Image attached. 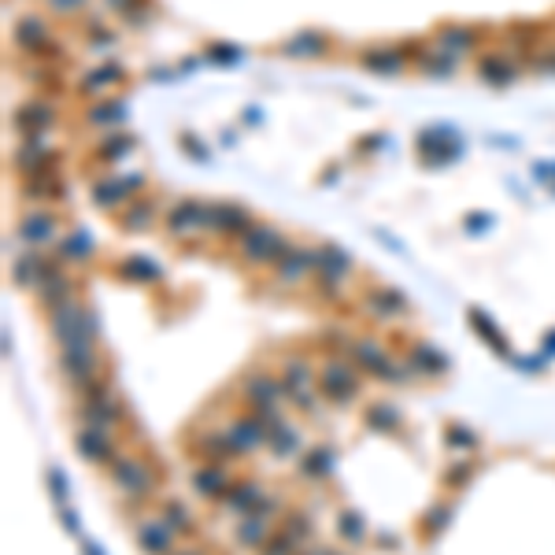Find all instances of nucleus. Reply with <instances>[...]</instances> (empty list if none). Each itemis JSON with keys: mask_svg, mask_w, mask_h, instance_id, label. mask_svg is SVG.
Masks as SVG:
<instances>
[{"mask_svg": "<svg viewBox=\"0 0 555 555\" xmlns=\"http://www.w3.org/2000/svg\"><path fill=\"white\" fill-rule=\"evenodd\" d=\"M49 330H53V341L60 345V352L63 348H97L101 345L97 307L78 300V297L49 311Z\"/></svg>", "mask_w": 555, "mask_h": 555, "instance_id": "1", "label": "nucleus"}, {"mask_svg": "<svg viewBox=\"0 0 555 555\" xmlns=\"http://www.w3.org/2000/svg\"><path fill=\"white\" fill-rule=\"evenodd\" d=\"M348 359L363 370V375H370V378H378V382H389V385H407L411 378H414V370L407 366V359L404 363H396L378 341H370V337H359L355 345H352V352H348Z\"/></svg>", "mask_w": 555, "mask_h": 555, "instance_id": "2", "label": "nucleus"}, {"mask_svg": "<svg viewBox=\"0 0 555 555\" xmlns=\"http://www.w3.org/2000/svg\"><path fill=\"white\" fill-rule=\"evenodd\" d=\"M359 375L363 370L348 359V355H330L318 370V393L322 400H330L334 407H348L359 396Z\"/></svg>", "mask_w": 555, "mask_h": 555, "instance_id": "3", "label": "nucleus"}, {"mask_svg": "<svg viewBox=\"0 0 555 555\" xmlns=\"http://www.w3.org/2000/svg\"><path fill=\"white\" fill-rule=\"evenodd\" d=\"M112 471V485L122 492V496H130L133 503H141V500H149L152 492H156V485H160V478H156V471L149 467V462L141 459V455H122L115 467H108Z\"/></svg>", "mask_w": 555, "mask_h": 555, "instance_id": "4", "label": "nucleus"}, {"mask_svg": "<svg viewBox=\"0 0 555 555\" xmlns=\"http://www.w3.org/2000/svg\"><path fill=\"white\" fill-rule=\"evenodd\" d=\"M229 448H234L241 459H248L256 448H267L270 444V423L259 419L256 411H245V414H234L226 426H222Z\"/></svg>", "mask_w": 555, "mask_h": 555, "instance_id": "5", "label": "nucleus"}, {"mask_svg": "<svg viewBox=\"0 0 555 555\" xmlns=\"http://www.w3.org/2000/svg\"><path fill=\"white\" fill-rule=\"evenodd\" d=\"M241 252H245L248 263H282V259L293 252V245H289L282 234H278L274 226L252 222V226L245 229V238H241Z\"/></svg>", "mask_w": 555, "mask_h": 555, "instance_id": "6", "label": "nucleus"}, {"mask_svg": "<svg viewBox=\"0 0 555 555\" xmlns=\"http://www.w3.org/2000/svg\"><path fill=\"white\" fill-rule=\"evenodd\" d=\"M60 375L63 382L82 393L85 385H92L97 378H104V370H101V352L97 348H63L60 352Z\"/></svg>", "mask_w": 555, "mask_h": 555, "instance_id": "7", "label": "nucleus"}, {"mask_svg": "<svg viewBox=\"0 0 555 555\" xmlns=\"http://www.w3.org/2000/svg\"><path fill=\"white\" fill-rule=\"evenodd\" d=\"M74 448L85 462H92V467H115V462L122 459V452L115 448V441L108 433H97L89 426H78L74 430Z\"/></svg>", "mask_w": 555, "mask_h": 555, "instance_id": "8", "label": "nucleus"}, {"mask_svg": "<svg viewBox=\"0 0 555 555\" xmlns=\"http://www.w3.org/2000/svg\"><path fill=\"white\" fill-rule=\"evenodd\" d=\"M263 500H267L263 482H256V478H241V482H234V489H229V492L219 500V507H222V511H229V515L245 519V515L259 511V503H263Z\"/></svg>", "mask_w": 555, "mask_h": 555, "instance_id": "9", "label": "nucleus"}, {"mask_svg": "<svg viewBox=\"0 0 555 555\" xmlns=\"http://www.w3.org/2000/svg\"><path fill=\"white\" fill-rule=\"evenodd\" d=\"M407 366L414 370L419 378H444L448 370H452V359L441 352V348H433L430 341H414L411 348H407Z\"/></svg>", "mask_w": 555, "mask_h": 555, "instance_id": "10", "label": "nucleus"}, {"mask_svg": "<svg viewBox=\"0 0 555 555\" xmlns=\"http://www.w3.org/2000/svg\"><path fill=\"white\" fill-rule=\"evenodd\" d=\"M193 489L219 503L229 489H234V478H229V467H222V462H197V471H193Z\"/></svg>", "mask_w": 555, "mask_h": 555, "instance_id": "11", "label": "nucleus"}, {"mask_svg": "<svg viewBox=\"0 0 555 555\" xmlns=\"http://www.w3.org/2000/svg\"><path fill=\"white\" fill-rule=\"evenodd\" d=\"M315 267H318L315 248H297L293 245V252L278 263L274 278H278V286H300V282H307V278H315Z\"/></svg>", "mask_w": 555, "mask_h": 555, "instance_id": "12", "label": "nucleus"}, {"mask_svg": "<svg viewBox=\"0 0 555 555\" xmlns=\"http://www.w3.org/2000/svg\"><path fill=\"white\" fill-rule=\"evenodd\" d=\"M174 530L156 515V519H145L137 522V544H141L145 555H174Z\"/></svg>", "mask_w": 555, "mask_h": 555, "instance_id": "13", "label": "nucleus"}, {"mask_svg": "<svg viewBox=\"0 0 555 555\" xmlns=\"http://www.w3.org/2000/svg\"><path fill=\"white\" fill-rule=\"evenodd\" d=\"M337 467V452L330 444H311L300 452V478L307 482H326Z\"/></svg>", "mask_w": 555, "mask_h": 555, "instance_id": "14", "label": "nucleus"}, {"mask_svg": "<svg viewBox=\"0 0 555 555\" xmlns=\"http://www.w3.org/2000/svg\"><path fill=\"white\" fill-rule=\"evenodd\" d=\"M278 378L286 382L289 393H300V389L318 385V382H315V366H311V359H307L304 352H286V355H282V370H278Z\"/></svg>", "mask_w": 555, "mask_h": 555, "instance_id": "15", "label": "nucleus"}, {"mask_svg": "<svg viewBox=\"0 0 555 555\" xmlns=\"http://www.w3.org/2000/svg\"><path fill=\"white\" fill-rule=\"evenodd\" d=\"M467 322H471V330L482 337V345H489L500 359H515V352H511V345H507V337H503V330L496 326V322L482 311V307H471L467 311Z\"/></svg>", "mask_w": 555, "mask_h": 555, "instance_id": "16", "label": "nucleus"}, {"mask_svg": "<svg viewBox=\"0 0 555 555\" xmlns=\"http://www.w3.org/2000/svg\"><path fill=\"white\" fill-rule=\"evenodd\" d=\"M270 533H274V519H267V515H245L234 526V540L245 551H259L270 540Z\"/></svg>", "mask_w": 555, "mask_h": 555, "instance_id": "17", "label": "nucleus"}, {"mask_svg": "<svg viewBox=\"0 0 555 555\" xmlns=\"http://www.w3.org/2000/svg\"><path fill=\"white\" fill-rule=\"evenodd\" d=\"M200 226H208V208L204 204H197V200H181V204H174L170 211H167V229L170 234H193V229H200Z\"/></svg>", "mask_w": 555, "mask_h": 555, "instance_id": "18", "label": "nucleus"}, {"mask_svg": "<svg viewBox=\"0 0 555 555\" xmlns=\"http://www.w3.org/2000/svg\"><path fill=\"white\" fill-rule=\"evenodd\" d=\"M366 311H375L378 318H400V315H407L411 307H407V297L404 293H396V289H389V286H375V289H366Z\"/></svg>", "mask_w": 555, "mask_h": 555, "instance_id": "19", "label": "nucleus"}, {"mask_svg": "<svg viewBox=\"0 0 555 555\" xmlns=\"http://www.w3.org/2000/svg\"><path fill=\"white\" fill-rule=\"evenodd\" d=\"M208 226L219 229V234H245L252 226V215L238 204H215V208H208Z\"/></svg>", "mask_w": 555, "mask_h": 555, "instance_id": "20", "label": "nucleus"}, {"mask_svg": "<svg viewBox=\"0 0 555 555\" xmlns=\"http://www.w3.org/2000/svg\"><path fill=\"white\" fill-rule=\"evenodd\" d=\"M267 448L274 452V459H289V455L304 452V437H300V430H297L293 423L278 419V423L270 426V444H267Z\"/></svg>", "mask_w": 555, "mask_h": 555, "instance_id": "21", "label": "nucleus"}, {"mask_svg": "<svg viewBox=\"0 0 555 555\" xmlns=\"http://www.w3.org/2000/svg\"><path fill=\"white\" fill-rule=\"evenodd\" d=\"M41 274H44V256H41V248H26V252L12 263V278H15V286H23V289H37Z\"/></svg>", "mask_w": 555, "mask_h": 555, "instance_id": "22", "label": "nucleus"}, {"mask_svg": "<svg viewBox=\"0 0 555 555\" xmlns=\"http://www.w3.org/2000/svg\"><path fill=\"white\" fill-rule=\"evenodd\" d=\"M19 238L30 245V248H41L56 238V219L53 215H26L19 222Z\"/></svg>", "mask_w": 555, "mask_h": 555, "instance_id": "23", "label": "nucleus"}, {"mask_svg": "<svg viewBox=\"0 0 555 555\" xmlns=\"http://www.w3.org/2000/svg\"><path fill=\"white\" fill-rule=\"evenodd\" d=\"M160 519H163L178 537H193V533H197V515H193L181 500H163V503H160Z\"/></svg>", "mask_w": 555, "mask_h": 555, "instance_id": "24", "label": "nucleus"}, {"mask_svg": "<svg viewBox=\"0 0 555 555\" xmlns=\"http://www.w3.org/2000/svg\"><path fill=\"white\" fill-rule=\"evenodd\" d=\"M363 423L370 426V430H378V433H400V411L393 407V404H385V400H375L366 411H363Z\"/></svg>", "mask_w": 555, "mask_h": 555, "instance_id": "25", "label": "nucleus"}, {"mask_svg": "<svg viewBox=\"0 0 555 555\" xmlns=\"http://www.w3.org/2000/svg\"><path fill=\"white\" fill-rule=\"evenodd\" d=\"M122 274H126V282H160V278H163V270L152 263V259H145V256H130L122 267H119Z\"/></svg>", "mask_w": 555, "mask_h": 555, "instance_id": "26", "label": "nucleus"}, {"mask_svg": "<svg viewBox=\"0 0 555 555\" xmlns=\"http://www.w3.org/2000/svg\"><path fill=\"white\" fill-rule=\"evenodd\" d=\"M444 444L452 448V452H459V455H471V452H478V433L474 430H467L462 423H452L448 430H444Z\"/></svg>", "mask_w": 555, "mask_h": 555, "instance_id": "27", "label": "nucleus"}, {"mask_svg": "<svg viewBox=\"0 0 555 555\" xmlns=\"http://www.w3.org/2000/svg\"><path fill=\"white\" fill-rule=\"evenodd\" d=\"M282 530H286L293 540H300V544H311V540H315V522H311L307 511H286V515H282Z\"/></svg>", "mask_w": 555, "mask_h": 555, "instance_id": "28", "label": "nucleus"}, {"mask_svg": "<svg viewBox=\"0 0 555 555\" xmlns=\"http://www.w3.org/2000/svg\"><path fill=\"white\" fill-rule=\"evenodd\" d=\"M49 37V30H44V23L37 19V15H26V19H19V26H15V41L23 44V49H41V41Z\"/></svg>", "mask_w": 555, "mask_h": 555, "instance_id": "29", "label": "nucleus"}, {"mask_svg": "<svg viewBox=\"0 0 555 555\" xmlns=\"http://www.w3.org/2000/svg\"><path fill=\"white\" fill-rule=\"evenodd\" d=\"M452 515H455V503H433L426 511V519H423V533L426 537H441L452 526Z\"/></svg>", "mask_w": 555, "mask_h": 555, "instance_id": "30", "label": "nucleus"}, {"mask_svg": "<svg viewBox=\"0 0 555 555\" xmlns=\"http://www.w3.org/2000/svg\"><path fill=\"white\" fill-rule=\"evenodd\" d=\"M337 537L348 544H363L366 540V522L359 511H341L337 515Z\"/></svg>", "mask_w": 555, "mask_h": 555, "instance_id": "31", "label": "nucleus"}, {"mask_svg": "<svg viewBox=\"0 0 555 555\" xmlns=\"http://www.w3.org/2000/svg\"><path fill=\"white\" fill-rule=\"evenodd\" d=\"M363 63H366L370 71H378V74H396V71L404 67V56H400L396 49H375V53L363 56Z\"/></svg>", "mask_w": 555, "mask_h": 555, "instance_id": "32", "label": "nucleus"}, {"mask_svg": "<svg viewBox=\"0 0 555 555\" xmlns=\"http://www.w3.org/2000/svg\"><path fill=\"white\" fill-rule=\"evenodd\" d=\"M474 30H467V26H448V30H441L437 34V41H441V49H448V53H467L471 44H474Z\"/></svg>", "mask_w": 555, "mask_h": 555, "instance_id": "33", "label": "nucleus"}, {"mask_svg": "<svg viewBox=\"0 0 555 555\" xmlns=\"http://www.w3.org/2000/svg\"><path fill=\"white\" fill-rule=\"evenodd\" d=\"M15 122L23 126V133H37V130H44L53 122V112L44 108V104H26L19 115H15Z\"/></svg>", "mask_w": 555, "mask_h": 555, "instance_id": "34", "label": "nucleus"}, {"mask_svg": "<svg viewBox=\"0 0 555 555\" xmlns=\"http://www.w3.org/2000/svg\"><path fill=\"white\" fill-rule=\"evenodd\" d=\"M322 49H326V37H322V34H300V37H293V41H286L282 44V53L286 56H315V53H322Z\"/></svg>", "mask_w": 555, "mask_h": 555, "instance_id": "35", "label": "nucleus"}, {"mask_svg": "<svg viewBox=\"0 0 555 555\" xmlns=\"http://www.w3.org/2000/svg\"><path fill=\"white\" fill-rule=\"evenodd\" d=\"M300 548H304V544H300V540H293L286 530H274V533H270V540L259 548V555H300Z\"/></svg>", "mask_w": 555, "mask_h": 555, "instance_id": "36", "label": "nucleus"}, {"mask_svg": "<svg viewBox=\"0 0 555 555\" xmlns=\"http://www.w3.org/2000/svg\"><path fill=\"white\" fill-rule=\"evenodd\" d=\"M478 474V459H462V462H452V467L444 471V485L448 489H462L471 478Z\"/></svg>", "mask_w": 555, "mask_h": 555, "instance_id": "37", "label": "nucleus"}, {"mask_svg": "<svg viewBox=\"0 0 555 555\" xmlns=\"http://www.w3.org/2000/svg\"><path fill=\"white\" fill-rule=\"evenodd\" d=\"M44 482H49V492H53V500L60 503V507H67V500H71V482H67V474H63V467H53L44 471Z\"/></svg>", "mask_w": 555, "mask_h": 555, "instance_id": "38", "label": "nucleus"}, {"mask_svg": "<svg viewBox=\"0 0 555 555\" xmlns=\"http://www.w3.org/2000/svg\"><path fill=\"white\" fill-rule=\"evenodd\" d=\"M92 256V241L85 238V234H71V238H63V245H60V259H74V263H82V259H89Z\"/></svg>", "mask_w": 555, "mask_h": 555, "instance_id": "39", "label": "nucleus"}, {"mask_svg": "<svg viewBox=\"0 0 555 555\" xmlns=\"http://www.w3.org/2000/svg\"><path fill=\"white\" fill-rule=\"evenodd\" d=\"M126 197H130V190L122 181H101L97 193H92V200H97L101 208H119V200H126Z\"/></svg>", "mask_w": 555, "mask_h": 555, "instance_id": "40", "label": "nucleus"}, {"mask_svg": "<svg viewBox=\"0 0 555 555\" xmlns=\"http://www.w3.org/2000/svg\"><path fill=\"white\" fill-rule=\"evenodd\" d=\"M482 78L492 85H507V82H515V67L503 60H482Z\"/></svg>", "mask_w": 555, "mask_h": 555, "instance_id": "41", "label": "nucleus"}, {"mask_svg": "<svg viewBox=\"0 0 555 555\" xmlns=\"http://www.w3.org/2000/svg\"><path fill=\"white\" fill-rule=\"evenodd\" d=\"M126 74H122V67H115V63H108V67H97L89 78H85V89H108V85H115V82H122Z\"/></svg>", "mask_w": 555, "mask_h": 555, "instance_id": "42", "label": "nucleus"}, {"mask_svg": "<svg viewBox=\"0 0 555 555\" xmlns=\"http://www.w3.org/2000/svg\"><path fill=\"white\" fill-rule=\"evenodd\" d=\"M318 385H311V389H300V393H289V404L297 407V411H304V414H318Z\"/></svg>", "mask_w": 555, "mask_h": 555, "instance_id": "43", "label": "nucleus"}, {"mask_svg": "<svg viewBox=\"0 0 555 555\" xmlns=\"http://www.w3.org/2000/svg\"><path fill=\"white\" fill-rule=\"evenodd\" d=\"M149 222H152V204H137V208H130L126 219H122L126 229H145Z\"/></svg>", "mask_w": 555, "mask_h": 555, "instance_id": "44", "label": "nucleus"}, {"mask_svg": "<svg viewBox=\"0 0 555 555\" xmlns=\"http://www.w3.org/2000/svg\"><path fill=\"white\" fill-rule=\"evenodd\" d=\"M122 115H126V108H122V104H97V108H92V115H89V119L108 126V122H119Z\"/></svg>", "mask_w": 555, "mask_h": 555, "instance_id": "45", "label": "nucleus"}, {"mask_svg": "<svg viewBox=\"0 0 555 555\" xmlns=\"http://www.w3.org/2000/svg\"><path fill=\"white\" fill-rule=\"evenodd\" d=\"M60 515H63V526H67L71 533H78V530H82V519H78V511H74L71 503H67V507H60Z\"/></svg>", "mask_w": 555, "mask_h": 555, "instance_id": "46", "label": "nucleus"}, {"mask_svg": "<svg viewBox=\"0 0 555 555\" xmlns=\"http://www.w3.org/2000/svg\"><path fill=\"white\" fill-rule=\"evenodd\" d=\"M49 5H53L56 12H63V15H67V12H74V8L82 5V0H49Z\"/></svg>", "mask_w": 555, "mask_h": 555, "instance_id": "47", "label": "nucleus"}, {"mask_svg": "<svg viewBox=\"0 0 555 555\" xmlns=\"http://www.w3.org/2000/svg\"><path fill=\"white\" fill-rule=\"evenodd\" d=\"M540 352H544L548 359H555V330H548V334H544V348H540Z\"/></svg>", "mask_w": 555, "mask_h": 555, "instance_id": "48", "label": "nucleus"}, {"mask_svg": "<svg viewBox=\"0 0 555 555\" xmlns=\"http://www.w3.org/2000/svg\"><path fill=\"white\" fill-rule=\"evenodd\" d=\"M82 555H104L97 540H82Z\"/></svg>", "mask_w": 555, "mask_h": 555, "instance_id": "49", "label": "nucleus"}, {"mask_svg": "<svg viewBox=\"0 0 555 555\" xmlns=\"http://www.w3.org/2000/svg\"><path fill=\"white\" fill-rule=\"evenodd\" d=\"M174 555H208L204 548H181V551H174Z\"/></svg>", "mask_w": 555, "mask_h": 555, "instance_id": "50", "label": "nucleus"}, {"mask_svg": "<svg viewBox=\"0 0 555 555\" xmlns=\"http://www.w3.org/2000/svg\"><path fill=\"white\" fill-rule=\"evenodd\" d=\"M318 555H341V551H322V548H318Z\"/></svg>", "mask_w": 555, "mask_h": 555, "instance_id": "51", "label": "nucleus"}, {"mask_svg": "<svg viewBox=\"0 0 555 555\" xmlns=\"http://www.w3.org/2000/svg\"><path fill=\"white\" fill-rule=\"evenodd\" d=\"M311 555H318V551H311Z\"/></svg>", "mask_w": 555, "mask_h": 555, "instance_id": "52", "label": "nucleus"}]
</instances>
